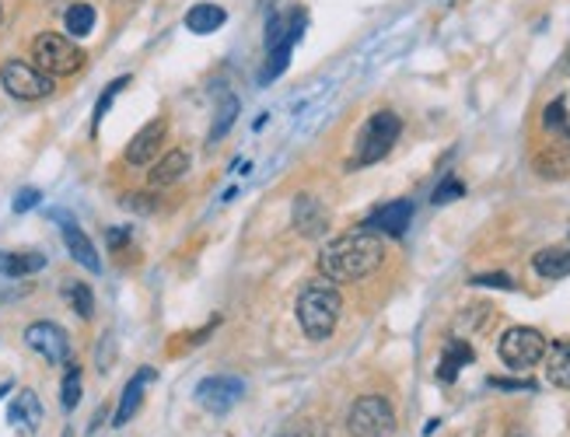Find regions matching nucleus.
I'll list each match as a JSON object with an SVG mask.
<instances>
[{
    "label": "nucleus",
    "mask_w": 570,
    "mask_h": 437,
    "mask_svg": "<svg viewBox=\"0 0 570 437\" xmlns=\"http://www.w3.org/2000/svg\"><path fill=\"white\" fill-rule=\"evenodd\" d=\"M326 207L318 204V199L312 193H301L294 196V228L298 234H305V239H315V234L326 231Z\"/></svg>",
    "instance_id": "13"
},
{
    "label": "nucleus",
    "mask_w": 570,
    "mask_h": 437,
    "mask_svg": "<svg viewBox=\"0 0 570 437\" xmlns=\"http://www.w3.org/2000/svg\"><path fill=\"white\" fill-rule=\"evenodd\" d=\"M0 19H4V11H0Z\"/></svg>",
    "instance_id": "37"
},
{
    "label": "nucleus",
    "mask_w": 570,
    "mask_h": 437,
    "mask_svg": "<svg viewBox=\"0 0 570 437\" xmlns=\"http://www.w3.org/2000/svg\"><path fill=\"white\" fill-rule=\"evenodd\" d=\"M294 312H298L301 332H305L308 340H329L332 329L340 323V312H343V298L337 291V283L326 277L308 280L298 294Z\"/></svg>",
    "instance_id": "2"
},
{
    "label": "nucleus",
    "mask_w": 570,
    "mask_h": 437,
    "mask_svg": "<svg viewBox=\"0 0 570 437\" xmlns=\"http://www.w3.org/2000/svg\"><path fill=\"white\" fill-rule=\"evenodd\" d=\"M546 350H549L546 336L532 326H514L500 336V343H497V354L511 372H529V367H535L546 357Z\"/></svg>",
    "instance_id": "6"
},
{
    "label": "nucleus",
    "mask_w": 570,
    "mask_h": 437,
    "mask_svg": "<svg viewBox=\"0 0 570 437\" xmlns=\"http://www.w3.org/2000/svg\"><path fill=\"white\" fill-rule=\"evenodd\" d=\"M508 437H525V434H518V430H514V434H508Z\"/></svg>",
    "instance_id": "35"
},
{
    "label": "nucleus",
    "mask_w": 570,
    "mask_h": 437,
    "mask_svg": "<svg viewBox=\"0 0 570 437\" xmlns=\"http://www.w3.org/2000/svg\"><path fill=\"white\" fill-rule=\"evenodd\" d=\"M147 381H155V372H150V367H144V372H137V375H133V378L126 381L120 406H116V420H112L116 427L130 424V416L141 410V399H144V385H147Z\"/></svg>",
    "instance_id": "15"
},
{
    "label": "nucleus",
    "mask_w": 570,
    "mask_h": 437,
    "mask_svg": "<svg viewBox=\"0 0 570 437\" xmlns=\"http://www.w3.org/2000/svg\"><path fill=\"white\" fill-rule=\"evenodd\" d=\"M245 396V381L231 375H214L196 385V402L214 416H225Z\"/></svg>",
    "instance_id": "8"
},
{
    "label": "nucleus",
    "mask_w": 570,
    "mask_h": 437,
    "mask_svg": "<svg viewBox=\"0 0 570 437\" xmlns=\"http://www.w3.org/2000/svg\"><path fill=\"white\" fill-rule=\"evenodd\" d=\"M476 288H500V291H514V280L508 274H480L473 277Z\"/></svg>",
    "instance_id": "29"
},
{
    "label": "nucleus",
    "mask_w": 570,
    "mask_h": 437,
    "mask_svg": "<svg viewBox=\"0 0 570 437\" xmlns=\"http://www.w3.org/2000/svg\"><path fill=\"white\" fill-rule=\"evenodd\" d=\"M385 263V242L381 234L372 228H354L337 234L332 242H326V248L318 252V270H323L326 280L332 283H354L372 277L378 266Z\"/></svg>",
    "instance_id": "1"
},
{
    "label": "nucleus",
    "mask_w": 570,
    "mask_h": 437,
    "mask_svg": "<svg viewBox=\"0 0 570 437\" xmlns=\"http://www.w3.org/2000/svg\"><path fill=\"white\" fill-rule=\"evenodd\" d=\"M459 196H465V186H462V182L459 179H445L441 182V186L438 190H434V204H438V207H445V204H451V199H459Z\"/></svg>",
    "instance_id": "28"
},
{
    "label": "nucleus",
    "mask_w": 570,
    "mask_h": 437,
    "mask_svg": "<svg viewBox=\"0 0 570 437\" xmlns=\"http://www.w3.org/2000/svg\"><path fill=\"white\" fill-rule=\"evenodd\" d=\"M225 22H228V14L217 4H193L186 11V28L196 32V36H210V32H217Z\"/></svg>",
    "instance_id": "20"
},
{
    "label": "nucleus",
    "mask_w": 570,
    "mask_h": 437,
    "mask_svg": "<svg viewBox=\"0 0 570 437\" xmlns=\"http://www.w3.org/2000/svg\"><path fill=\"white\" fill-rule=\"evenodd\" d=\"M63 437H71V430H66V434H63Z\"/></svg>",
    "instance_id": "36"
},
{
    "label": "nucleus",
    "mask_w": 570,
    "mask_h": 437,
    "mask_svg": "<svg viewBox=\"0 0 570 437\" xmlns=\"http://www.w3.org/2000/svg\"><path fill=\"white\" fill-rule=\"evenodd\" d=\"M60 402H63L66 413H71L81 402V367L77 364H66V375H63V385H60Z\"/></svg>",
    "instance_id": "26"
},
{
    "label": "nucleus",
    "mask_w": 570,
    "mask_h": 437,
    "mask_svg": "<svg viewBox=\"0 0 570 437\" xmlns=\"http://www.w3.org/2000/svg\"><path fill=\"white\" fill-rule=\"evenodd\" d=\"M66 32L71 36H88V32L95 28V8L92 4H74V8H66Z\"/></svg>",
    "instance_id": "25"
},
{
    "label": "nucleus",
    "mask_w": 570,
    "mask_h": 437,
    "mask_svg": "<svg viewBox=\"0 0 570 437\" xmlns=\"http://www.w3.org/2000/svg\"><path fill=\"white\" fill-rule=\"evenodd\" d=\"M413 221V204L410 199H392V204H385L378 207L372 217L364 221V228H372L378 234H392V239H399V234H407Z\"/></svg>",
    "instance_id": "10"
},
{
    "label": "nucleus",
    "mask_w": 570,
    "mask_h": 437,
    "mask_svg": "<svg viewBox=\"0 0 570 437\" xmlns=\"http://www.w3.org/2000/svg\"><path fill=\"white\" fill-rule=\"evenodd\" d=\"M126 84H130V77H116V81L109 84V88H106V95H102V98H98V106H95V130H98V123H102V116L109 112V106H112V98H116V95H120V92L126 88Z\"/></svg>",
    "instance_id": "27"
},
{
    "label": "nucleus",
    "mask_w": 570,
    "mask_h": 437,
    "mask_svg": "<svg viewBox=\"0 0 570 437\" xmlns=\"http://www.w3.org/2000/svg\"><path fill=\"white\" fill-rule=\"evenodd\" d=\"M543 130L549 133V141L570 144V120H567V102H563V98H557V102L546 106V112H543Z\"/></svg>",
    "instance_id": "22"
},
{
    "label": "nucleus",
    "mask_w": 570,
    "mask_h": 437,
    "mask_svg": "<svg viewBox=\"0 0 570 437\" xmlns=\"http://www.w3.org/2000/svg\"><path fill=\"white\" fill-rule=\"evenodd\" d=\"M190 172V155L186 150H169L155 168H150V186H175V182Z\"/></svg>",
    "instance_id": "16"
},
{
    "label": "nucleus",
    "mask_w": 570,
    "mask_h": 437,
    "mask_svg": "<svg viewBox=\"0 0 570 437\" xmlns=\"http://www.w3.org/2000/svg\"><path fill=\"white\" fill-rule=\"evenodd\" d=\"M123 242H130V228H120V231L112 228V231H109V245H112V248H120Z\"/></svg>",
    "instance_id": "32"
},
{
    "label": "nucleus",
    "mask_w": 570,
    "mask_h": 437,
    "mask_svg": "<svg viewBox=\"0 0 570 437\" xmlns=\"http://www.w3.org/2000/svg\"><path fill=\"white\" fill-rule=\"evenodd\" d=\"M25 343L46 364H71V340H66V332L57 323H32L25 329Z\"/></svg>",
    "instance_id": "9"
},
{
    "label": "nucleus",
    "mask_w": 570,
    "mask_h": 437,
    "mask_svg": "<svg viewBox=\"0 0 570 437\" xmlns=\"http://www.w3.org/2000/svg\"><path fill=\"white\" fill-rule=\"evenodd\" d=\"M494 389H508V392H535L532 381H511V378H490Z\"/></svg>",
    "instance_id": "31"
},
{
    "label": "nucleus",
    "mask_w": 570,
    "mask_h": 437,
    "mask_svg": "<svg viewBox=\"0 0 570 437\" xmlns=\"http://www.w3.org/2000/svg\"><path fill=\"white\" fill-rule=\"evenodd\" d=\"M549 361H546V378L553 389H570V340L557 343L553 350H546Z\"/></svg>",
    "instance_id": "21"
},
{
    "label": "nucleus",
    "mask_w": 570,
    "mask_h": 437,
    "mask_svg": "<svg viewBox=\"0 0 570 437\" xmlns=\"http://www.w3.org/2000/svg\"><path fill=\"white\" fill-rule=\"evenodd\" d=\"M399 133H402V120H399L396 112H389V109L375 112L372 120L364 123V130H361V137H357V155H354V161H350V168H364V165L381 161V158L396 147Z\"/></svg>",
    "instance_id": "4"
},
{
    "label": "nucleus",
    "mask_w": 570,
    "mask_h": 437,
    "mask_svg": "<svg viewBox=\"0 0 570 437\" xmlns=\"http://www.w3.org/2000/svg\"><path fill=\"white\" fill-rule=\"evenodd\" d=\"M39 199H43L39 190H22L19 196H14V214H25L32 207H39Z\"/></svg>",
    "instance_id": "30"
},
{
    "label": "nucleus",
    "mask_w": 570,
    "mask_h": 437,
    "mask_svg": "<svg viewBox=\"0 0 570 437\" xmlns=\"http://www.w3.org/2000/svg\"><path fill=\"white\" fill-rule=\"evenodd\" d=\"M32 60L49 77H71L85 66V49L74 46L66 36H57V32H43L32 43Z\"/></svg>",
    "instance_id": "3"
},
{
    "label": "nucleus",
    "mask_w": 570,
    "mask_h": 437,
    "mask_svg": "<svg viewBox=\"0 0 570 437\" xmlns=\"http://www.w3.org/2000/svg\"><path fill=\"white\" fill-rule=\"evenodd\" d=\"M60 234H63V245H66V252L85 266V270H92V274H98L102 270V259H98V252H95V245H92V239L85 231H81L74 221H63L60 224Z\"/></svg>",
    "instance_id": "14"
},
{
    "label": "nucleus",
    "mask_w": 570,
    "mask_h": 437,
    "mask_svg": "<svg viewBox=\"0 0 570 437\" xmlns=\"http://www.w3.org/2000/svg\"><path fill=\"white\" fill-rule=\"evenodd\" d=\"M560 71L570 74V46H567V53H563V63H560Z\"/></svg>",
    "instance_id": "33"
},
{
    "label": "nucleus",
    "mask_w": 570,
    "mask_h": 437,
    "mask_svg": "<svg viewBox=\"0 0 570 437\" xmlns=\"http://www.w3.org/2000/svg\"><path fill=\"white\" fill-rule=\"evenodd\" d=\"M234 120H239V98L225 95V98H221V109H217V120H214V126H210V133H207V144H210V147L221 144V141L228 137V130L234 126Z\"/></svg>",
    "instance_id": "23"
},
{
    "label": "nucleus",
    "mask_w": 570,
    "mask_h": 437,
    "mask_svg": "<svg viewBox=\"0 0 570 437\" xmlns=\"http://www.w3.org/2000/svg\"><path fill=\"white\" fill-rule=\"evenodd\" d=\"M46 266V256L43 252H0V274L19 280V277H28V274H39Z\"/></svg>",
    "instance_id": "18"
},
{
    "label": "nucleus",
    "mask_w": 570,
    "mask_h": 437,
    "mask_svg": "<svg viewBox=\"0 0 570 437\" xmlns=\"http://www.w3.org/2000/svg\"><path fill=\"white\" fill-rule=\"evenodd\" d=\"M473 361V347H469L465 340H459V336H451L448 347H445V357H441V367H438V378L441 381H456L462 367Z\"/></svg>",
    "instance_id": "19"
},
{
    "label": "nucleus",
    "mask_w": 570,
    "mask_h": 437,
    "mask_svg": "<svg viewBox=\"0 0 570 437\" xmlns=\"http://www.w3.org/2000/svg\"><path fill=\"white\" fill-rule=\"evenodd\" d=\"M350 437H392L396 434V410L385 396H361L347 413Z\"/></svg>",
    "instance_id": "5"
},
{
    "label": "nucleus",
    "mask_w": 570,
    "mask_h": 437,
    "mask_svg": "<svg viewBox=\"0 0 570 437\" xmlns=\"http://www.w3.org/2000/svg\"><path fill=\"white\" fill-rule=\"evenodd\" d=\"M165 130H169V123H165V120H150L144 130H137V137H133L130 147H126V161H130V165H147V161H155L158 147H161V141H165Z\"/></svg>",
    "instance_id": "12"
},
{
    "label": "nucleus",
    "mask_w": 570,
    "mask_h": 437,
    "mask_svg": "<svg viewBox=\"0 0 570 437\" xmlns=\"http://www.w3.org/2000/svg\"><path fill=\"white\" fill-rule=\"evenodd\" d=\"M8 389H11V381H8V378H0V396H4Z\"/></svg>",
    "instance_id": "34"
},
{
    "label": "nucleus",
    "mask_w": 570,
    "mask_h": 437,
    "mask_svg": "<svg viewBox=\"0 0 570 437\" xmlns=\"http://www.w3.org/2000/svg\"><path fill=\"white\" fill-rule=\"evenodd\" d=\"M8 420H11V427L19 430L22 437H32L39 427H43V402L36 392H19L11 402V410H8Z\"/></svg>",
    "instance_id": "11"
},
{
    "label": "nucleus",
    "mask_w": 570,
    "mask_h": 437,
    "mask_svg": "<svg viewBox=\"0 0 570 437\" xmlns=\"http://www.w3.org/2000/svg\"><path fill=\"white\" fill-rule=\"evenodd\" d=\"M0 84H4L8 95L22 98V102H39V98L53 92L49 74H43L36 63H25V60H8L0 66Z\"/></svg>",
    "instance_id": "7"
},
{
    "label": "nucleus",
    "mask_w": 570,
    "mask_h": 437,
    "mask_svg": "<svg viewBox=\"0 0 570 437\" xmlns=\"http://www.w3.org/2000/svg\"><path fill=\"white\" fill-rule=\"evenodd\" d=\"M532 270L539 274L543 280H563V277H570V248H543V252H535Z\"/></svg>",
    "instance_id": "17"
},
{
    "label": "nucleus",
    "mask_w": 570,
    "mask_h": 437,
    "mask_svg": "<svg viewBox=\"0 0 570 437\" xmlns=\"http://www.w3.org/2000/svg\"><path fill=\"white\" fill-rule=\"evenodd\" d=\"M63 298H66V305H71L81 318H92L95 315V294L88 283H81V280H71L63 288Z\"/></svg>",
    "instance_id": "24"
}]
</instances>
